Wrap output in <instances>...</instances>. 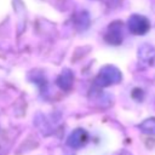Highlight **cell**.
<instances>
[{"mask_svg": "<svg viewBox=\"0 0 155 155\" xmlns=\"http://www.w3.org/2000/svg\"><path fill=\"white\" fill-rule=\"evenodd\" d=\"M122 80V74L121 71L111 64H107L103 65L97 76L94 78V85L99 88H104V87H109L111 85H116Z\"/></svg>", "mask_w": 155, "mask_h": 155, "instance_id": "6da1fadb", "label": "cell"}, {"mask_svg": "<svg viewBox=\"0 0 155 155\" xmlns=\"http://www.w3.org/2000/svg\"><path fill=\"white\" fill-rule=\"evenodd\" d=\"M127 27L133 35H145L150 30V21L143 15L133 13L127 19Z\"/></svg>", "mask_w": 155, "mask_h": 155, "instance_id": "7a4b0ae2", "label": "cell"}, {"mask_svg": "<svg viewBox=\"0 0 155 155\" xmlns=\"http://www.w3.org/2000/svg\"><path fill=\"white\" fill-rule=\"evenodd\" d=\"M104 40L107 44L113 46H119L124 41V27L122 22L114 21L108 25V29L104 34Z\"/></svg>", "mask_w": 155, "mask_h": 155, "instance_id": "3957f363", "label": "cell"}, {"mask_svg": "<svg viewBox=\"0 0 155 155\" xmlns=\"http://www.w3.org/2000/svg\"><path fill=\"white\" fill-rule=\"evenodd\" d=\"M138 63L142 68H149L155 63V47L148 42H143L137 50Z\"/></svg>", "mask_w": 155, "mask_h": 155, "instance_id": "277c9868", "label": "cell"}, {"mask_svg": "<svg viewBox=\"0 0 155 155\" xmlns=\"http://www.w3.org/2000/svg\"><path fill=\"white\" fill-rule=\"evenodd\" d=\"M88 142V133L84 128H76L71 131L67 138V144L70 148L80 149Z\"/></svg>", "mask_w": 155, "mask_h": 155, "instance_id": "5b68a950", "label": "cell"}, {"mask_svg": "<svg viewBox=\"0 0 155 155\" xmlns=\"http://www.w3.org/2000/svg\"><path fill=\"white\" fill-rule=\"evenodd\" d=\"M73 84H74V74L70 69L62 70L56 79V85L62 91H70L73 87Z\"/></svg>", "mask_w": 155, "mask_h": 155, "instance_id": "8992f818", "label": "cell"}, {"mask_svg": "<svg viewBox=\"0 0 155 155\" xmlns=\"http://www.w3.org/2000/svg\"><path fill=\"white\" fill-rule=\"evenodd\" d=\"M138 128L140 130V132H143L145 134L155 136V117H148V119L143 120L138 125Z\"/></svg>", "mask_w": 155, "mask_h": 155, "instance_id": "52a82bcc", "label": "cell"}, {"mask_svg": "<svg viewBox=\"0 0 155 155\" xmlns=\"http://www.w3.org/2000/svg\"><path fill=\"white\" fill-rule=\"evenodd\" d=\"M90 25V15L86 11H81L75 17V27L79 28V30H85Z\"/></svg>", "mask_w": 155, "mask_h": 155, "instance_id": "ba28073f", "label": "cell"}]
</instances>
